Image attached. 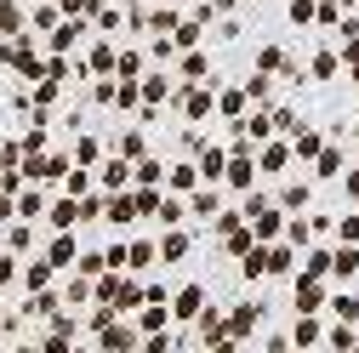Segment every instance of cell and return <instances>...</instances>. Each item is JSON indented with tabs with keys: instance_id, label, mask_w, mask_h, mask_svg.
<instances>
[{
	"instance_id": "1",
	"label": "cell",
	"mask_w": 359,
	"mask_h": 353,
	"mask_svg": "<svg viewBox=\"0 0 359 353\" xmlns=\"http://www.w3.org/2000/svg\"><path fill=\"white\" fill-rule=\"evenodd\" d=\"M177 109H183L189 120H211L217 114V85H183V92H171Z\"/></svg>"
},
{
	"instance_id": "2",
	"label": "cell",
	"mask_w": 359,
	"mask_h": 353,
	"mask_svg": "<svg viewBox=\"0 0 359 353\" xmlns=\"http://www.w3.org/2000/svg\"><path fill=\"white\" fill-rule=\"evenodd\" d=\"M137 325H126V319H109L103 331H97V353H137Z\"/></svg>"
},
{
	"instance_id": "3",
	"label": "cell",
	"mask_w": 359,
	"mask_h": 353,
	"mask_svg": "<svg viewBox=\"0 0 359 353\" xmlns=\"http://www.w3.org/2000/svg\"><path fill=\"white\" fill-rule=\"evenodd\" d=\"M205 307H211V302H205V285H183V291L165 302V314H171V319H183V325H194Z\"/></svg>"
},
{
	"instance_id": "4",
	"label": "cell",
	"mask_w": 359,
	"mask_h": 353,
	"mask_svg": "<svg viewBox=\"0 0 359 353\" xmlns=\"http://www.w3.org/2000/svg\"><path fill=\"white\" fill-rule=\"evenodd\" d=\"M222 183H229L234 194H251L257 188V165H251V154H245V143L229 154V165H222Z\"/></svg>"
},
{
	"instance_id": "5",
	"label": "cell",
	"mask_w": 359,
	"mask_h": 353,
	"mask_svg": "<svg viewBox=\"0 0 359 353\" xmlns=\"http://www.w3.org/2000/svg\"><path fill=\"white\" fill-rule=\"evenodd\" d=\"M262 314H268L262 302H240V307H229V319H222V325H229V342H245V336L262 325Z\"/></svg>"
},
{
	"instance_id": "6",
	"label": "cell",
	"mask_w": 359,
	"mask_h": 353,
	"mask_svg": "<svg viewBox=\"0 0 359 353\" xmlns=\"http://www.w3.org/2000/svg\"><path fill=\"white\" fill-rule=\"evenodd\" d=\"M291 296H297V314H320V307L331 302V296H325V279H308V274H297Z\"/></svg>"
},
{
	"instance_id": "7",
	"label": "cell",
	"mask_w": 359,
	"mask_h": 353,
	"mask_svg": "<svg viewBox=\"0 0 359 353\" xmlns=\"http://www.w3.org/2000/svg\"><path fill=\"white\" fill-rule=\"evenodd\" d=\"M251 165H257L262 176H280V171L291 165V143H280V137H268V143L257 148V160H251Z\"/></svg>"
},
{
	"instance_id": "8",
	"label": "cell",
	"mask_w": 359,
	"mask_h": 353,
	"mask_svg": "<svg viewBox=\"0 0 359 353\" xmlns=\"http://www.w3.org/2000/svg\"><path fill=\"white\" fill-rule=\"evenodd\" d=\"M320 342H325L320 314H297V325H291V347H297V353H308V347H320Z\"/></svg>"
},
{
	"instance_id": "9",
	"label": "cell",
	"mask_w": 359,
	"mask_h": 353,
	"mask_svg": "<svg viewBox=\"0 0 359 353\" xmlns=\"http://www.w3.org/2000/svg\"><path fill=\"white\" fill-rule=\"evenodd\" d=\"M189 245H194V240H189V228H165V234H160V245H154V256H160V262H183V256H189Z\"/></svg>"
},
{
	"instance_id": "10",
	"label": "cell",
	"mask_w": 359,
	"mask_h": 353,
	"mask_svg": "<svg viewBox=\"0 0 359 353\" xmlns=\"http://www.w3.org/2000/svg\"><path fill=\"white\" fill-rule=\"evenodd\" d=\"M320 148H325V131H308V125L291 131V160H320Z\"/></svg>"
},
{
	"instance_id": "11",
	"label": "cell",
	"mask_w": 359,
	"mask_h": 353,
	"mask_svg": "<svg viewBox=\"0 0 359 353\" xmlns=\"http://www.w3.org/2000/svg\"><path fill=\"white\" fill-rule=\"evenodd\" d=\"M183 211H189V216H222V194H217V183H200L194 200H189Z\"/></svg>"
},
{
	"instance_id": "12",
	"label": "cell",
	"mask_w": 359,
	"mask_h": 353,
	"mask_svg": "<svg viewBox=\"0 0 359 353\" xmlns=\"http://www.w3.org/2000/svg\"><path fill=\"white\" fill-rule=\"evenodd\" d=\"M165 325H171V314L160 302H143L137 307V336H165Z\"/></svg>"
},
{
	"instance_id": "13",
	"label": "cell",
	"mask_w": 359,
	"mask_h": 353,
	"mask_svg": "<svg viewBox=\"0 0 359 353\" xmlns=\"http://www.w3.org/2000/svg\"><path fill=\"white\" fill-rule=\"evenodd\" d=\"M359 274V245H342V251H331V268H325V279H353Z\"/></svg>"
},
{
	"instance_id": "14",
	"label": "cell",
	"mask_w": 359,
	"mask_h": 353,
	"mask_svg": "<svg viewBox=\"0 0 359 353\" xmlns=\"http://www.w3.org/2000/svg\"><path fill=\"white\" fill-rule=\"evenodd\" d=\"M154 262H160V256H154V240H131V245H126V274H149Z\"/></svg>"
},
{
	"instance_id": "15",
	"label": "cell",
	"mask_w": 359,
	"mask_h": 353,
	"mask_svg": "<svg viewBox=\"0 0 359 353\" xmlns=\"http://www.w3.org/2000/svg\"><path fill=\"white\" fill-rule=\"evenodd\" d=\"M222 165H229V154H222V148H211V143H200V183H222Z\"/></svg>"
},
{
	"instance_id": "16",
	"label": "cell",
	"mask_w": 359,
	"mask_h": 353,
	"mask_svg": "<svg viewBox=\"0 0 359 353\" xmlns=\"http://www.w3.org/2000/svg\"><path fill=\"white\" fill-rule=\"evenodd\" d=\"M194 325H200V342H205V347H222V342H229V325H222V314H217V307H205Z\"/></svg>"
},
{
	"instance_id": "17",
	"label": "cell",
	"mask_w": 359,
	"mask_h": 353,
	"mask_svg": "<svg viewBox=\"0 0 359 353\" xmlns=\"http://www.w3.org/2000/svg\"><path fill=\"white\" fill-rule=\"evenodd\" d=\"M291 262H297V251L291 245H262V274H291Z\"/></svg>"
},
{
	"instance_id": "18",
	"label": "cell",
	"mask_w": 359,
	"mask_h": 353,
	"mask_svg": "<svg viewBox=\"0 0 359 353\" xmlns=\"http://www.w3.org/2000/svg\"><path fill=\"white\" fill-rule=\"evenodd\" d=\"M97 183H103L109 194H126V188H131V165H126V160H109V165L97 171Z\"/></svg>"
},
{
	"instance_id": "19",
	"label": "cell",
	"mask_w": 359,
	"mask_h": 353,
	"mask_svg": "<svg viewBox=\"0 0 359 353\" xmlns=\"http://www.w3.org/2000/svg\"><path fill=\"white\" fill-rule=\"evenodd\" d=\"M325 307L337 314V325H359V291H337Z\"/></svg>"
},
{
	"instance_id": "20",
	"label": "cell",
	"mask_w": 359,
	"mask_h": 353,
	"mask_svg": "<svg viewBox=\"0 0 359 353\" xmlns=\"http://www.w3.org/2000/svg\"><path fill=\"white\" fill-rule=\"evenodd\" d=\"M240 92H245V103H251V109H268V103H274V80H268V74H251Z\"/></svg>"
},
{
	"instance_id": "21",
	"label": "cell",
	"mask_w": 359,
	"mask_h": 353,
	"mask_svg": "<svg viewBox=\"0 0 359 353\" xmlns=\"http://www.w3.org/2000/svg\"><path fill=\"white\" fill-rule=\"evenodd\" d=\"M251 103H245V92H240V85H222V92H217V114H229V120H240Z\"/></svg>"
},
{
	"instance_id": "22",
	"label": "cell",
	"mask_w": 359,
	"mask_h": 353,
	"mask_svg": "<svg viewBox=\"0 0 359 353\" xmlns=\"http://www.w3.org/2000/svg\"><path fill=\"white\" fill-rule=\"evenodd\" d=\"M131 183H143V188H160V183H165V165H160L154 154H143V160H137V171H131Z\"/></svg>"
},
{
	"instance_id": "23",
	"label": "cell",
	"mask_w": 359,
	"mask_h": 353,
	"mask_svg": "<svg viewBox=\"0 0 359 353\" xmlns=\"http://www.w3.org/2000/svg\"><path fill=\"white\" fill-rule=\"evenodd\" d=\"M165 183H171L177 194H194V188H200V171L183 160V165H171V171H165Z\"/></svg>"
},
{
	"instance_id": "24",
	"label": "cell",
	"mask_w": 359,
	"mask_h": 353,
	"mask_svg": "<svg viewBox=\"0 0 359 353\" xmlns=\"http://www.w3.org/2000/svg\"><path fill=\"white\" fill-rule=\"evenodd\" d=\"M183 200H171V194H160V205H154V223H165V228H183Z\"/></svg>"
},
{
	"instance_id": "25",
	"label": "cell",
	"mask_w": 359,
	"mask_h": 353,
	"mask_svg": "<svg viewBox=\"0 0 359 353\" xmlns=\"http://www.w3.org/2000/svg\"><path fill=\"white\" fill-rule=\"evenodd\" d=\"M308 200H313L308 183H285V188H280V211H308Z\"/></svg>"
},
{
	"instance_id": "26",
	"label": "cell",
	"mask_w": 359,
	"mask_h": 353,
	"mask_svg": "<svg viewBox=\"0 0 359 353\" xmlns=\"http://www.w3.org/2000/svg\"><path fill=\"white\" fill-rule=\"evenodd\" d=\"M274 69H291V63H285V46L268 40V46H257V74H274Z\"/></svg>"
},
{
	"instance_id": "27",
	"label": "cell",
	"mask_w": 359,
	"mask_h": 353,
	"mask_svg": "<svg viewBox=\"0 0 359 353\" xmlns=\"http://www.w3.org/2000/svg\"><path fill=\"white\" fill-rule=\"evenodd\" d=\"M137 92H143V103H165V97H171V80H165V74H143Z\"/></svg>"
},
{
	"instance_id": "28",
	"label": "cell",
	"mask_w": 359,
	"mask_h": 353,
	"mask_svg": "<svg viewBox=\"0 0 359 353\" xmlns=\"http://www.w3.org/2000/svg\"><path fill=\"white\" fill-rule=\"evenodd\" d=\"M308 240H313L308 216H285V245H291V251H308Z\"/></svg>"
},
{
	"instance_id": "29",
	"label": "cell",
	"mask_w": 359,
	"mask_h": 353,
	"mask_svg": "<svg viewBox=\"0 0 359 353\" xmlns=\"http://www.w3.org/2000/svg\"><path fill=\"white\" fill-rule=\"evenodd\" d=\"M171 52H200V23H177L171 29Z\"/></svg>"
},
{
	"instance_id": "30",
	"label": "cell",
	"mask_w": 359,
	"mask_h": 353,
	"mask_svg": "<svg viewBox=\"0 0 359 353\" xmlns=\"http://www.w3.org/2000/svg\"><path fill=\"white\" fill-rule=\"evenodd\" d=\"M313 171H320V176H342V171H348L342 148H331V143H325V148H320V160H313Z\"/></svg>"
},
{
	"instance_id": "31",
	"label": "cell",
	"mask_w": 359,
	"mask_h": 353,
	"mask_svg": "<svg viewBox=\"0 0 359 353\" xmlns=\"http://www.w3.org/2000/svg\"><path fill=\"white\" fill-rule=\"evenodd\" d=\"M143 154H149L143 131H120V154H114V160H126V165H131V160H143Z\"/></svg>"
},
{
	"instance_id": "32",
	"label": "cell",
	"mask_w": 359,
	"mask_h": 353,
	"mask_svg": "<svg viewBox=\"0 0 359 353\" xmlns=\"http://www.w3.org/2000/svg\"><path fill=\"white\" fill-rule=\"evenodd\" d=\"M183 74H189V85H205V74H211V57H205V52H183Z\"/></svg>"
},
{
	"instance_id": "33",
	"label": "cell",
	"mask_w": 359,
	"mask_h": 353,
	"mask_svg": "<svg viewBox=\"0 0 359 353\" xmlns=\"http://www.w3.org/2000/svg\"><path fill=\"white\" fill-rule=\"evenodd\" d=\"M114 74L120 80H137L143 74V52H114Z\"/></svg>"
},
{
	"instance_id": "34",
	"label": "cell",
	"mask_w": 359,
	"mask_h": 353,
	"mask_svg": "<svg viewBox=\"0 0 359 353\" xmlns=\"http://www.w3.org/2000/svg\"><path fill=\"white\" fill-rule=\"evenodd\" d=\"M325 268H331V251H320V245H313V251L302 256V274H308V279H325Z\"/></svg>"
},
{
	"instance_id": "35",
	"label": "cell",
	"mask_w": 359,
	"mask_h": 353,
	"mask_svg": "<svg viewBox=\"0 0 359 353\" xmlns=\"http://www.w3.org/2000/svg\"><path fill=\"white\" fill-rule=\"evenodd\" d=\"M342 0H313V18H320V23H331V29H342Z\"/></svg>"
},
{
	"instance_id": "36",
	"label": "cell",
	"mask_w": 359,
	"mask_h": 353,
	"mask_svg": "<svg viewBox=\"0 0 359 353\" xmlns=\"http://www.w3.org/2000/svg\"><path fill=\"white\" fill-rule=\"evenodd\" d=\"M103 211H109V223H131V194H114V200H103Z\"/></svg>"
},
{
	"instance_id": "37",
	"label": "cell",
	"mask_w": 359,
	"mask_h": 353,
	"mask_svg": "<svg viewBox=\"0 0 359 353\" xmlns=\"http://www.w3.org/2000/svg\"><path fill=\"white\" fill-rule=\"evenodd\" d=\"M337 69H342V57H337V52H320L308 74H313V80H337Z\"/></svg>"
},
{
	"instance_id": "38",
	"label": "cell",
	"mask_w": 359,
	"mask_h": 353,
	"mask_svg": "<svg viewBox=\"0 0 359 353\" xmlns=\"http://www.w3.org/2000/svg\"><path fill=\"white\" fill-rule=\"evenodd\" d=\"M331 228H337V240H342V245H359V211H348V216H337Z\"/></svg>"
},
{
	"instance_id": "39",
	"label": "cell",
	"mask_w": 359,
	"mask_h": 353,
	"mask_svg": "<svg viewBox=\"0 0 359 353\" xmlns=\"http://www.w3.org/2000/svg\"><path fill=\"white\" fill-rule=\"evenodd\" d=\"M325 342H331V353H348V347H353V325H331Z\"/></svg>"
},
{
	"instance_id": "40",
	"label": "cell",
	"mask_w": 359,
	"mask_h": 353,
	"mask_svg": "<svg viewBox=\"0 0 359 353\" xmlns=\"http://www.w3.org/2000/svg\"><path fill=\"white\" fill-rule=\"evenodd\" d=\"M80 34H86L80 23H69V29H57V34H52V52H69V46H80Z\"/></svg>"
},
{
	"instance_id": "41",
	"label": "cell",
	"mask_w": 359,
	"mask_h": 353,
	"mask_svg": "<svg viewBox=\"0 0 359 353\" xmlns=\"http://www.w3.org/2000/svg\"><path fill=\"white\" fill-rule=\"evenodd\" d=\"M240 274H245V279H262V245H251V251L240 256Z\"/></svg>"
},
{
	"instance_id": "42",
	"label": "cell",
	"mask_w": 359,
	"mask_h": 353,
	"mask_svg": "<svg viewBox=\"0 0 359 353\" xmlns=\"http://www.w3.org/2000/svg\"><path fill=\"white\" fill-rule=\"evenodd\" d=\"M74 256H80V251H74V240L63 234V240L52 245V268H69V262H74Z\"/></svg>"
},
{
	"instance_id": "43",
	"label": "cell",
	"mask_w": 359,
	"mask_h": 353,
	"mask_svg": "<svg viewBox=\"0 0 359 353\" xmlns=\"http://www.w3.org/2000/svg\"><path fill=\"white\" fill-rule=\"evenodd\" d=\"M74 216H80V211H74L69 200H57V205H52V228H74Z\"/></svg>"
},
{
	"instance_id": "44",
	"label": "cell",
	"mask_w": 359,
	"mask_h": 353,
	"mask_svg": "<svg viewBox=\"0 0 359 353\" xmlns=\"http://www.w3.org/2000/svg\"><path fill=\"white\" fill-rule=\"evenodd\" d=\"M149 29H154V34H171V29H177V12H171V6H160V12L149 18Z\"/></svg>"
},
{
	"instance_id": "45",
	"label": "cell",
	"mask_w": 359,
	"mask_h": 353,
	"mask_svg": "<svg viewBox=\"0 0 359 353\" xmlns=\"http://www.w3.org/2000/svg\"><path fill=\"white\" fill-rule=\"evenodd\" d=\"M63 188H69V194H86V188H92V171H69Z\"/></svg>"
},
{
	"instance_id": "46",
	"label": "cell",
	"mask_w": 359,
	"mask_h": 353,
	"mask_svg": "<svg viewBox=\"0 0 359 353\" xmlns=\"http://www.w3.org/2000/svg\"><path fill=\"white\" fill-rule=\"evenodd\" d=\"M92 69L109 74V69H114V46H92Z\"/></svg>"
},
{
	"instance_id": "47",
	"label": "cell",
	"mask_w": 359,
	"mask_h": 353,
	"mask_svg": "<svg viewBox=\"0 0 359 353\" xmlns=\"http://www.w3.org/2000/svg\"><path fill=\"white\" fill-rule=\"evenodd\" d=\"M291 23H302V29L313 23V0H291Z\"/></svg>"
},
{
	"instance_id": "48",
	"label": "cell",
	"mask_w": 359,
	"mask_h": 353,
	"mask_svg": "<svg viewBox=\"0 0 359 353\" xmlns=\"http://www.w3.org/2000/svg\"><path fill=\"white\" fill-rule=\"evenodd\" d=\"M137 353H171V336H143Z\"/></svg>"
},
{
	"instance_id": "49",
	"label": "cell",
	"mask_w": 359,
	"mask_h": 353,
	"mask_svg": "<svg viewBox=\"0 0 359 353\" xmlns=\"http://www.w3.org/2000/svg\"><path fill=\"white\" fill-rule=\"evenodd\" d=\"M86 296H92V279L74 274V279H69V302H86Z\"/></svg>"
},
{
	"instance_id": "50",
	"label": "cell",
	"mask_w": 359,
	"mask_h": 353,
	"mask_svg": "<svg viewBox=\"0 0 359 353\" xmlns=\"http://www.w3.org/2000/svg\"><path fill=\"white\" fill-rule=\"evenodd\" d=\"M74 154H80V165H92V160H97V143H92V137H80V143H74Z\"/></svg>"
},
{
	"instance_id": "51",
	"label": "cell",
	"mask_w": 359,
	"mask_h": 353,
	"mask_svg": "<svg viewBox=\"0 0 359 353\" xmlns=\"http://www.w3.org/2000/svg\"><path fill=\"white\" fill-rule=\"evenodd\" d=\"M342 188H348V200H359V165H353V171L342 176Z\"/></svg>"
},
{
	"instance_id": "52",
	"label": "cell",
	"mask_w": 359,
	"mask_h": 353,
	"mask_svg": "<svg viewBox=\"0 0 359 353\" xmlns=\"http://www.w3.org/2000/svg\"><path fill=\"white\" fill-rule=\"evenodd\" d=\"M240 6V0H211V12H234Z\"/></svg>"
},
{
	"instance_id": "53",
	"label": "cell",
	"mask_w": 359,
	"mask_h": 353,
	"mask_svg": "<svg viewBox=\"0 0 359 353\" xmlns=\"http://www.w3.org/2000/svg\"><path fill=\"white\" fill-rule=\"evenodd\" d=\"M353 23H359V0H353Z\"/></svg>"
},
{
	"instance_id": "54",
	"label": "cell",
	"mask_w": 359,
	"mask_h": 353,
	"mask_svg": "<svg viewBox=\"0 0 359 353\" xmlns=\"http://www.w3.org/2000/svg\"><path fill=\"white\" fill-rule=\"evenodd\" d=\"M348 353H359V336H353V347H348Z\"/></svg>"
},
{
	"instance_id": "55",
	"label": "cell",
	"mask_w": 359,
	"mask_h": 353,
	"mask_svg": "<svg viewBox=\"0 0 359 353\" xmlns=\"http://www.w3.org/2000/svg\"><path fill=\"white\" fill-rule=\"evenodd\" d=\"M353 80H359V69H353Z\"/></svg>"
},
{
	"instance_id": "56",
	"label": "cell",
	"mask_w": 359,
	"mask_h": 353,
	"mask_svg": "<svg viewBox=\"0 0 359 353\" xmlns=\"http://www.w3.org/2000/svg\"><path fill=\"white\" fill-rule=\"evenodd\" d=\"M103 6H109V0H103Z\"/></svg>"
}]
</instances>
